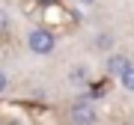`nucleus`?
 Returning <instances> with one entry per match:
<instances>
[{"instance_id":"1","label":"nucleus","mask_w":134,"mask_h":125,"mask_svg":"<svg viewBox=\"0 0 134 125\" xmlns=\"http://www.w3.org/2000/svg\"><path fill=\"white\" fill-rule=\"evenodd\" d=\"M27 48L33 51L36 57H48V54L57 48V36H54L48 27H33L27 33Z\"/></svg>"},{"instance_id":"2","label":"nucleus","mask_w":134,"mask_h":125,"mask_svg":"<svg viewBox=\"0 0 134 125\" xmlns=\"http://www.w3.org/2000/svg\"><path fill=\"white\" fill-rule=\"evenodd\" d=\"M96 119H98V110H96L92 101L81 98L72 104V122H96Z\"/></svg>"},{"instance_id":"3","label":"nucleus","mask_w":134,"mask_h":125,"mask_svg":"<svg viewBox=\"0 0 134 125\" xmlns=\"http://www.w3.org/2000/svg\"><path fill=\"white\" fill-rule=\"evenodd\" d=\"M104 69H107V75L119 77L125 69H131V57H128V54H110L107 62H104Z\"/></svg>"},{"instance_id":"4","label":"nucleus","mask_w":134,"mask_h":125,"mask_svg":"<svg viewBox=\"0 0 134 125\" xmlns=\"http://www.w3.org/2000/svg\"><path fill=\"white\" fill-rule=\"evenodd\" d=\"M119 83H122V89L134 92V66H131V69H125V72L119 75Z\"/></svg>"},{"instance_id":"5","label":"nucleus","mask_w":134,"mask_h":125,"mask_svg":"<svg viewBox=\"0 0 134 125\" xmlns=\"http://www.w3.org/2000/svg\"><path fill=\"white\" fill-rule=\"evenodd\" d=\"M69 81L72 83H86V69H72L69 72Z\"/></svg>"},{"instance_id":"6","label":"nucleus","mask_w":134,"mask_h":125,"mask_svg":"<svg viewBox=\"0 0 134 125\" xmlns=\"http://www.w3.org/2000/svg\"><path fill=\"white\" fill-rule=\"evenodd\" d=\"M6 89H9V75H6L3 69H0V95H3Z\"/></svg>"},{"instance_id":"7","label":"nucleus","mask_w":134,"mask_h":125,"mask_svg":"<svg viewBox=\"0 0 134 125\" xmlns=\"http://www.w3.org/2000/svg\"><path fill=\"white\" fill-rule=\"evenodd\" d=\"M3 30H9V12L0 9V33H3Z\"/></svg>"},{"instance_id":"8","label":"nucleus","mask_w":134,"mask_h":125,"mask_svg":"<svg viewBox=\"0 0 134 125\" xmlns=\"http://www.w3.org/2000/svg\"><path fill=\"white\" fill-rule=\"evenodd\" d=\"M81 3H83V6H90V3H96V0H81Z\"/></svg>"},{"instance_id":"9","label":"nucleus","mask_w":134,"mask_h":125,"mask_svg":"<svg viewBox=\"0 0 134 125\" xmlns=\"http://www.w3.org/2000/svg\"><path fill=\"white\" fill-rule=\"evenodd\" d=\"M45 3H54V0H45Z\"/></svg>"}]
</instances>
